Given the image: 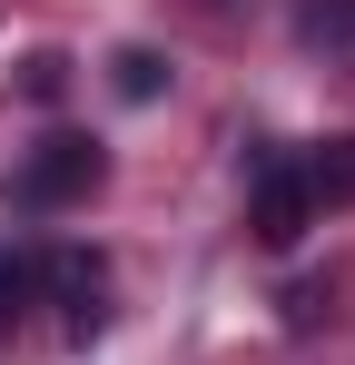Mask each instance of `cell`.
<instances>
[{"label":"cell","mask_w":355,"mask_h":365,"mask_svg":"<svg viewBox=\"0 0 355 365\" xmlns=\"http://www.w3.org/2000/svg\"><path fill=\"white\" fill-rule=\"evenodd\" d=\"M89 187H99V148L59 128V138H40V148L20 158V178H10V207H30V217H40V207H69V197H89Z\"/></svg>","instance_id":"cell-1"},{"label":"cell","mask_w":355,"mask_h":365,"mask_svg":"<svg viewBox=\"0 0 355 365\" xmlns=\"http://www.w3.org/2000/svg\"><path fill=\"white\" fill-rule=\"evenodd\" d=\"M306 168H287V158H257V237L267 247H296L306 237Z\"/></svg>","instance_id":"cell-2"},{"label":"cell","mask_w":355,"mask_h":365,"mask_svg":"<svg viewBox=\"0 0 355 365\" xmlns=\"http://www.w3.org/2000/svg\"><path fill=\"white\" fill-rule=\"evenodd\" d=\"M306 197H326V207H346V197H355V138H336V148L306 168Z\"/></svg>","instance_id":"cell-5"},{"label":"cell","mask_w":355,"mask_h":365,"mask_svg":"<svg viewBox=\"0 0 355 365\" xmlns=\"http://www.w3.org/2000/svg\"><path fill=\"white\" fill-rule=\"evenodd\" d=\"M118 89H128V99H158V89H168V60H158V50H118Z\"/></svg>","instance_id":"cell-6"},{"label":"cell","mask_w":355,"mask_h":365,"mask_svg":"<svg viewBox=\"0 0 355 365\" xmlns=\"http://www.w3.org/2000/svg\"><path fill=\"white\" fill-rule=\"evenodd\" d=\"M296 40L306 50H355V0H296Z\"/></svg>","instance_id":"cell-4"},{"label":"cell","mask_w":355,"mask_h":365,"mask_svg":"<svg viewBox=\"0 0 355 365\" xmlns=\"http://www.w3.org/2000/svg\"><path fill=\"white\" fill-rule=\"evenodd\" d=\"M99 287H109L99 247H59V257H50V297L69 306V336H89V326H99Z\"/></svg>","instance_id":"cell-3"},{"label":"cell","mask_w":355,"mask_h":365,"mask_svg":"<svg viewBox=\"0 0 355 365\" xmlns=\"http://www.w3.org/2000/svg\"><path fill=\"white\" fill-rule=\"evenodd\" d=\"M20 297H30V257H10V247H0V326L20 316Z\"/></svg>","instance_id":"cell-7"}]
</instances>
